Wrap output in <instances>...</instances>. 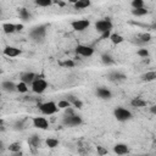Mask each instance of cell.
I'll list each match as a JSON object with an SVG mask.
<instances>
[{"label": "cell", "mask_w": 156, "mask_h": 156, "mask_svg": "<svg viewBox=\"0 0 156 156\" xmlns=\"http://www.w3.org/2000/svg\"><path fill=\"white\" fill-rule=\"evenodd\" d=\"M45 36H47V25H39L34 28H32L29 32V38L36 43H42Z\"/></svg>", "instance_id": "6da1fadb"}, {"label": "cell", "mask_w": 156, "mask_h": 156, "mask_svg": "<svg viewBox=\"0 0 156 156\" xmlns=\"http://www.w3.org/2000/svg\"><path fill=\"white\" fill-rule=\"evenodd\" d=\"M32 87V92L33 93H36V94H42L47 90V88H48V82L45 79H43V78H40L39 76H37L36 78V81L33 82L31 84Z\"/></svg>", "instance_id": "7a4b0ae2"}, {"label": "cell", "mask_w": 156, "mask_h": 156, "mask_svg": "<svg viewBox=\"0 0 156 156\" xmlns=\"http://www.w3.org/2000/svg\"><path fill=\"white\" fill-rule=\"evenodd\" d=\"M39 110L42 111V114L50 116V115L56 114L60 109H59V106H58L56 103H54V101H47V103H43V104L39 105Z\"/></svg>", "instance_id": "3957f363"}, {"label": "cell", "mask_w": 156, "mask_h": 156, "mask_svg": "<svg viewBox=\"0 0 156 156\" xmlns=\"http://www.w3.org/2000/svg\"><path fill=\"white\" fill-rule=\"evenodd\" d=\"M114 116L120 122H126V121H128V120H130L133 117V115H132V112H130L129 110H127L125 107H121V106L115 109Z\"/></svg>", "instance_id": "277c9868"}, {"label": "cell", "mask_w": 156, "mask_h": 156, "mask_svg": "<svg viewBox=\"0 0 156 156\" xmlns=\"http://www.w3.org/2000/svg\"><path fill=\"white\" fill-rule=\"evenodd\" d=\"M114 27L112 22H111L110 18H103V20H99L95 22V29L96 32H99L100 34H103L104 32H107V31H111Z\"/></svg>", "instance_id": "5b68a950"}, {"label": "cell", "mask_w": 156, "mask_h": 156, "mask_svg": "<svg viewBox=\"0 0 156 156\" xmlns=\"http://www.w3.org/2000/svg\"><path fill=\"white\" fill-rule=\"evenodd\" d=\"M82 117L81 116H78V115H72V116H66L65 115V117H63V120H62V123H63V126H66V127H77V126H79V125H82Z\"/></svg>", "instance_id": "8992f818"}, {"label": "cell", "mask_w": 156, "mask_h": 156, "mask_svg": "<svg viewBox=\"0 0 156 156\" xmlns=\"http://www.w3.org/2000/svg\"><path fill=\"white\" fill-rule=\"evenodd\" d=\"M89 26H90V21L89 20H76V21L71 22V27L76 32H83Z\"/></svg>", "instance_id": "52a82bcc"}, {"label": "cell", "mask_w": 156, "mask_h": 156, "mask_svg": "<svg viewBox=\"0 0 156 156\" xmlns=\"http://www.w3.org/2000/svg\"><path fill=\"white\" fill-rule=\"evenodd\" d=\"M76 54L77 55H81L83 58H90L92 55L94 54V49L92 47H88V45H77L76 47Z\"/></svg>", "instance_id": "ba28073f"}, {"label": "cell", "mask_w": 156, "mask_h": 156, "mask_svg": "<svg viewBox=\"0 0 156 156\" xmlns=\"http://www.w3.org/2000/svg\"><path fill=\"white\" fill-rule=\"evenodd\" d=\"M32 122H33V126H34L36 128H38V129L45 130V129L49 128V122L45 117H33Z\"/></svg>", "instance_id": "9c48e42d"}, {"label": "cell", "mask_w": 156, "mask_h": 156, "mask_svg": "<svg viewBox=\"0 0 156 156\" xmlns=\"http://www.w3.org/2000/svg\"><path fill=\"white\" fill-rule=\"evenodd\" d=\"M95 94H96L98 98L103 99V100H110L111 98H112V93H111V90H110V89H107V88H105V87L96 88Z\"/></svg>", "instance_id": "30bf717a"}, {"label": "cell", "mask_w": 156, "mask_h": 156, "mask_svg": "<svg viewBox=\"0 0 156 156\" xmlns=\"http://www.w3.org/2000/svg\"><path fill=\"white\" fill-rule=\"evenodd\" d=\"M21 50L18 49V48H16V47H6L5 49H4V55L5 56H7V58H16V56H20L21 55Z\"/></svg>", "instance_id": "8fae6325"}, {"label": "cell", "mask_w": 156, "mask_h": 156, "mask_svg": "<svg viewBox=\"0 0 156 156\" xmlns=\"http://www.w3.org/2000/svg\"><path fill=\"white\" fill-rule=\"evenodd\" d=\"M109 79L111 82H121V81H126V78L127 76L125 73H122V72H118V71H114V72H111L109 73Z\"/></svg>", "instance_id": "7c38bea8"}, {"label": "cell", "mask_w": 156, "mask_h": 156, "mask_svg": "<svg viewBox=\"0 0 156 156\" xmlns=\"http://www.w3.org/2000/svg\"><path fill=\"white\" fill-rule=\"evenodd\" d=\"M17 84H15L14 82L11 81H4L1 83V89L6 93H12V92H17V88H16Z\"/></svg>", "instance_id": "4fadbf2b"}, {"label": "cell", "mask_w": 156, "mask_h": 156, "mask_svg": "<svg viewBox=\"0 0 156 156\" xmlns=\"http://www.w3.org/2000/svg\"><path fill=\"white\" fill-rule=\"evenodd\" d=\"M36 78H37V74L33 72H25L21 74V81H23L27 84H32L36 81Z\"/></svg>", "instance_id": "5bb4252c"}, {"label": "cell", "mask_w": 156, "mask_h": 156, "mask_svg": "<svg viewBox=\"0 0 156 156\" xmlns=\"http://www.w3.org/2000/svg\"><path fill=\"white\" fill-rule=\"evenodd\" d=\"M114 151L117 155H126V154L129 152V149H128V147L126 145V144L118 143V144H116V145L114 147Z\"/></svg>", "instance_id": "9a60e30c"}, {"label": "cell", "mask_w": 156, "mask_h": 156, "mask_svg": "<svg viewBox=\"0 0 156 156\" xmlns=\"http://www.w3.org/2000/svg\"><path fill=\"white\" fill-rule=\"evenodd\" d=\"M140 78L143 82H154V81H156V72L155 71L145 72L140 76Z\"/></svg>", "instance_id": "2e32d148"}, {"label": "cell", "mask_w": 156, "mask_h": 156, "mask_svg": "<svg viewBox=\"0 0 156 156\" xmlns=\"http://www.w3.org/2000/svg\"><path fill=\"white\" fill-rule=\"evenodd\" d=\"M101 62L104 63V65H106V66H112V65H115V60H114V58L111 56L110 54H103L101 55Z\"/></svg>", "instance_id": "e0dca14e"}, {"label": "cell", "mask_w": 156, "mask_h": 156, "mask_svg": "<svg viewBox=\"0 0 156 156\" xmlns=\"http://www.w3.org/2000/svg\"><path fill=\"white\" fill-rule=\"evenodd\" d=\"M130 105L133 107H145L147 106V101H145V100H143L141 98H134L130 101Z\"/></svg>", "instance_id": "ac0fdd59"}, {"label": "cell", "mask_w": 156, "mask_h": 156, "mask_svg": "<svg viewBox=\"0 0 156 156\" xmlns=\"http://www.w3.org/2000/svg\"><path fill=\"white\" fill-rule=\"evenodd\" d=\"M3 31L6 33V34H12L15 33L17 29H16V25L14 23H4L3 25Z\"/></svg>", "instance_id": "d6986e66"}, {"label": "cell", "mask_w": 156, "mask_h": 156, "mask_svg": "<svg viewBox=\"0 0 156 156\" xmlns=\"http://www.w3.org/2000/svg\"><path fill=\"white\" fill-rule=\"evenodd\" d=\"M90 6V0H78L74 4V9L81 10V9H87Z\"/></svg>", "instance_id": "ffe728a7"}, {"label": "cell", "mask_w": 156, "mask_h": 156, "mask_svg": "<svg viewBox=\"0 0 156 156\" xmlns=\"http://www.w3.org/2000/svg\"><path fill=\"white\" fill-rule=\"evenodd\" d=\"M18 16L21 20H23V21H28L31 18V14H29V11L25 7H21L18 9Z\"/></svg>", "instance_id": "44dd1931"}, {"label": "cell", "mask_w": 156, "mask_h": 156, "mask_svg": "<svg viewBox=\"0 0 156 156\" xmlns=\"http://www.w3.org/2000/svg\"><path fill=\"white\" fill-rule=\"evenodd\" d=\"M28 144H29L31 147H33V148H38L39 144H40V138H39V136L33 134V136L28 139Z\"/></svg>", "instance_id": "7402d4cb"}, {"label": "cell", "mask_w": 156, "mask_h": 156, "mask_svg": "<svg viewBox=\"0 0 156 156\" xmlns=\"http://www.w3.org/2000/svg\"><path fill=\"white\" fill-rule=\"evenodd\" d=\"M148 14V10L145 7H139V9H133L132 10V15H134L137 17H141V16H145Z\"/></svg>", "instance_id": "603a6c76"}, {"label": "cell", "mask_w": 156, "mask_h": 156, "mask_svg": "<svg viewBox=\"0 0 156 156\" xmlns=\"http://www.w3.org/2000/svg\"><path fill=\"white\" fill-rule=\"evenodd\" d=\"M16 88H17V92H18V93H23V94L27 93V92H28V89H29V88H28V84L25 83L23 81H21L20 83H17Z\"/></svg>", "instance_id": "cb8c5ba5"}, {"label": "cell", "mask_w": 156, "mask_h": 156, "mask_svg": "<svg viewBox=\"0 0 156 156\" xmlns=\"http://www.w3.org/2000/svg\"><path fill=\"white\" fill-rule=\"evenodd\" d=\"M110 39H111V42H112L114 44H121V43H123V40H125V38L122 37L121 34H117V33H112L111 37H110Z\"/></svg>", "instance_id": "d4e9b609"}, {"label": "cell", "mask_w": 156, "mask_h": 156, "mask_svg": "<svg viewBox=\"0 0 156 156\" xmlns=\"http://www.w3.org/2000/svg\"><path fill=\"white\" fill-rule=\"evenodd\" d=\"M45 144H47V147H49L50 149H54V148L59 147V140L55 139V138H48L45 140Z\"/></svg>", "instance_id": "484cf974"}, {"label": "cell", "mask_w": 156, "mask_h": 156, "mask_svg": "<svg viewBox=\"0 0 156 156\" xmlns=\"http://www.w3.org/2000/svg\"><path fill=\"white\" fill-rule=\"evenodd\" d=\"M7 149L10 150V152H12V154L20 152L21 151V144L20 143H11Z\"/></svg>", "instance_id": "4316f807"}, {"label": "cell", "mask_w": 156, "mask_h": 156, "mask_svg": "<svg viewBox=\"0 0 156 156\" xmlns=\"http://www.w3.org/2000/svg\"><path fill=\"white\" fill-rule=\"evenodd\" d=\"M70 101H71L72 105H73L74 107H77V109H82V107H83V101H82V100H79V99L74 98V96H70Z\"/></svg>", "instance_id": "83f0119b"}, {"label": "cell", "mask_w": 156, "mask_h": 156, "mask_svg": "<svg viewBox=\"0 0 156 156\" xmlns=\"http://www.w3.org/2000/svg\"><path fill=\"white\" fill-rule=\"evenodd\" d=\"M34 3L40 7H48L52 4V0H34Z\"/></svg>", "instance_id": "f1b7e54d"}, {"label": "cell", "mask_w": 156, "mask_h": 156, "mask_svg": "<svg viewBox=\"0 0 156 156\" xmlns=\"http://www.w3.org/2000/svg\"><path fill=\"white\" fill-rule=\"evenodd\" d=\"M58 106H59V109L65 110V109H67V107L72 106V103L70 101L69 99H67V100H60V101L58 103Z\"/></svg>", "instance_id": "f546056e"}, {"label": "cell", "mask_w": 156, "mask_h": 156, "mask_svg": "<svg viewBox=\"0 0 156 156\" xmlns=\"http://www.w3.org/2000/svg\"><path fill=\"white\" fill-rule=\"evenodd\" d=\"M137 55L139 58H143V59H147L149 58V50L148 49H139L137 51Z\"/></svg>", "instance_id": "4dcf8cb0"}, {"label": "cell", "mask_w": 156, "mask_h": 156, "mask_svg": "<svg viewBox=\"0 0 156 156\" xmlns=\"http://www.w3.org/2000/svg\"><path fill=\"white\" fill-rule=\"evenodd\" d=\"M132 7L133 9L144 7V0H132Z\"/></svg>", "instance_id": "1f68e13d"}, {"label": "cell", "mask_w": 156, "mask_h": 156, "mask_svg": "<svg viewBox=\"0 0 156 156\" xmlns=\"http://www.w3.org/2000/svg\"><path fill=\"white\" fill-rule=\"evenodd\" d=\"M60 65L61 66H63V67H67V69H72V67H74V61L73 60H66V61H63V62H60Z\"/></svg>", "instance_id": "d6a6232c"}, {"label": "cell", "mask_w": 156, "mask_h": 156, "mask_svg": "<svg viewBox=\"0 0 156 156\" xmlns=\"http://www.w3.org/2000/svg\"><path fill=\"white\" fill-rule=\"evenodd\" d=\"M139 39L143 42V43H148L151 40V36L149 34V33H144V34H140L139 36Z\"/></svg>", "instance_id": "836d02e7"}, {"label": "cell", "mask_w": 156, "mask_h": 156, "mask_svg": "<svg viewBox=\"0 0 156 156\" xmlns=\"http://www.w3.org/2000/svg\"><path fill=\"white\" fill-rule=\"evenodd\" d=\"M14 128H15L16 130H22V129L25 128V126H23V122H22V121H17V122H15Z\"/></svg>", "instance_id": "e575fe53"}, {"label": "cell", "mask_w": 156, "mask_h": 156, "mask_svg": "<svg viewBox=\"0 0 156 156\" xmlns=\"http://www.w3.org/2000/svg\"><path fill=\"white\" fill-rule=\"evenodd\" d=\"M65 115H66V116H72V115H74V109H73L72 106L65 109Z\"/></svg>", "instance_id": "d590c367"}, {"label": "cell", "mask_w": 156, "mask_h": 156, "mask_svg": "<svg viewBox=\"0 0 156 156\" xmlns=\"http://www.w3.org/2000/svg\"><path fill=\"white\" fill-rule=\"evenodd\" d=\"M110 37H111V31L104 32L103 34H101V37H100V40H103V39H107V38H110Z\"/></svg>", "instance_id": "8d00e7d4"}, {"label": "cell", "mask_w": 156, "mask_h": 156, "mask_svg": "<svg viewBox=\"0 0 156 156\" xmlns=\"http://www.w3.org/2000/svg\"><path fill=\"white\" fill-rule=\"evenodd\" d=\"M98 154L99 155H105V154H107V150L104 149L103 147H98Z\"/></svg>", "instance_id": "74e56055"}, {"label": "cell", "mask_w": 156, "mask_h": 156, "mask_svg": "<svg viewBox=\"0 0 156 156\" xmlns=\"http://www.w3.org/2000/svg\"><path fill=\"white\" fill-rule=\"evenodd\" d=\"M150 112L151 114H156V105H154V106L150 107Z\"/></svg>", "instance_id": "f35d334b"}, {"label": "cell", "mask_w": 156, "mask_h": 156, "mask_svg": "<svg viewBox=\"0 0 156 156\" xmlns=\"http://www.w3.org/2000/svg\"><path fill=\"white\" fill-rule=\"evenodd\" d=\"M16 29L17 31H22V29H23V25H16Z\"/></svg>", "instance_id": "ab89813d"}, {"label": "cell", "mask_w": 156, "mask_h": 156, "mask_svg": "<svg viewBox=\"0 0 156 156\" xmlns=\"http://www.w3.org/2000/svg\"><path fill=\"white\" fill-rule=\"evenodd\" d=\"M77 1H78V0H69V3H71V4H73V5H74Z\"/></svg>", "instance_id": "60d3db41"}]
</instances>
